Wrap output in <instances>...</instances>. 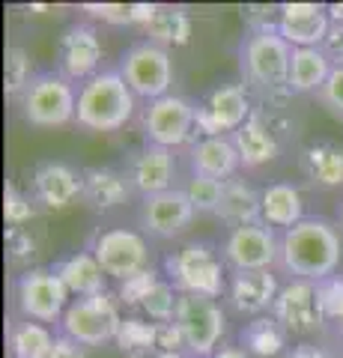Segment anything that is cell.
<instances>
[{
	"label": "cell",
	"mask_w": 343,
	"mask_h": 358,
	"mask_svg": "<svg viewBox=\"0 0 343 358\" xmlns=\"http://www.w3.org/2000/svg\"><path fill=\"white\" fill-rule=\"evenodd\" d=\"M340 254V233L326 218H305L295 227L281 233L278 263L286 275H293V281L319 284L337 275Z\"/></svg>",
	"instance_id": "1"
},
{
	"label": "cell",
	"mask_w": 343,
	"mask_h": 358,
	"mask_svg": "<svg viewBox=\"0 0 343 358\" xmlns=\"http://www.w3.org/2000/svg\"><path fill=\"white\" fill-rule=\"evenodd\" d=\"M290 63L293 45L278 30L248 33L239 45V69L248 90H257L265 102L290 99Z\"/></svg>",
	"instance_id": "2"
},
{
	"label": "cell",
	"mask_w": 343,
	"mask_h": 358,
	"mask_svg": "<svg viewBox=\"0 0 343 358\" xmlns=\"http://www.w3.org/2000/svg\"><path fill=\"white\" fill-rule=\"evenodd\" d=\"M135 99L119 69H102L78 87L75 122L87 131H117L135 117Z\"/></svg>",
	"instance_id": "3"
},
{
	"label": "cell",
	"mask_w": 343,
	"mask_h": 358,
	"mask_svg": "<svg viewBox=\"0 0 343 358\" xmlns=\"http://www.w3.org/2000/svg\"><path fill=\"white\" fill-rule=\"evenodd\" d=\"M164 278L180 296L221 299L227 293V263L209 242H188L164 257Z\"/></svg>",
	"instance_id": "4"
},
{
	"label": "cell",
	"mask_w": 343,
	"mask_h": 358,
	"mask_svg": "<svg viewBox=\"0 0 343 358\" xmlns=\"http://www.w3.org/2000/svg\"><path fill=\"white\" fill-rule=\"evenodd\" d=\"M123 320L126 317L119 313V299L105 289L98 296L69 301V308L60 320V334L84 346V350L87 346H102L108 341H117Z\"/></svg>",
	"instance_id": "5"
},
{
	"label": "cell",
	"mask_w": 343,
	"mask_h": 358,
	"mask_svg": "<svg viewBox=\"0 0 343 358\" xmlns=\"http://www.w3.org/2000/svg\"><path fill=\"white\" fill-rule=\"evenodd\" d=\"M78 110V90L60 72H39L21 96V117L36 129L66 126Z\"/></svg>",
	"instance_id": "6"
},
{
	"label": "cell",
	"mask_w": 343,
	"mask_h": 358,
	"mask_svg": "<svg viewBox=\"0 0 343 358\" xmlns=\"http://www.w3.org/2000/svg\"><path fill=\"white\" fill-rule=\"evenodd\" d=\"M119 75L126 78V84L131 87V93L147 102H156L161 96H170L173 87V60L170 51L161 45L140 39L135 45H129L119 57Z\"/></svg>",
	"instance_id": "7"
},
{
	"label": "cell",
	"mask_w": 343,
	"mask_h": 358,
	"mask_svg": "<svg viewBox=\"0 0 343 358\" xmlns=\"http://www.w3.org/2000/svg\"><path fill=\"white\" fill-rule=\"evenodd\" d=\"M251 114L254 108L245 84H218L194 105V134H200V138H230L251 120Z\"/></svg>",
	"instance_id": "8"
},
{
	"label": "cell",
	"mask_w": 343,
	"mask_h": 358,
	"mask_svg": "<svg viewBox=\"0 0 343 358\" xmlns=\"http://www.w3.org/2000/svg\"><path fill=\"white\" fill-rule=\"evenodd\" d=\"M173 322L182 329L188 352L194 358H212L221 350V338L227 329L224 308L218 299H203V296H180Z\"/></svg>",
	"instance_id": "9"
},
{
	"label": "cell",
	"mask_w": 343,
	"mask_h": 358,
	"mask_svg": "<svg viewBox=\"0 0 343 358\" xmlns=\"http://www.w3.org/2000/svg\"><path fill=\"white\" fill-rule=\"evenodd\" d=\"M15 305L24 320L33 322H57L69 308V289L54 275V268H27L15 281Z\"/></svg>",
	"instance_id": "10"
},
{
	"label": "cell",
	"mask_w": 343,
	"mask_h": 358,
	"mask_svg": "<svg viewBox=\"0 0 343 358\" xmlns=\"http://www.w3.org/2000/svg\"><path fill=\"white\" fill-rule=\"evenodd\" d=\"M102 57L105 48L98 30L87 21H78L60 33L57 51H54V72H60L72 84H87L102 72Z\"/></svg>",
	"instance_id": "11"
},
{
	"label": "cell",
	"mask_w": 343,
	"mask_h": 358,
	"mask_svg": "<svg viewBox=\"0 0 343 358\" xmlns=\"http://www.w3.org/2000/svg\"><path fill=\"white\" fill-rule=\"evenodd\" d=\"M90 251L98 266L105 268V275L117 278V281H126V278L149 268V242L143 239V233L129 227L98 230L93 236Z\"/></svg>",
	"instance_id": "12"
},
{
	"label": "cell",
	"mask_w": 343,
	"mask_h": 358,
	"mask_svg": "<svg viewBox=\"0 0 343 358\" xmlns=\"http://www.w3.org/2000/svg\"><path fill=\"white\" fill-rule=\"evenodd\" d=\"M143 141L152 147L176 150L191 141L194 134V102L185 96H161L149 102L140 117Z\"/></svg>",
	"instance_id": "13"
},
{
	"label": "cell",
	"mask_w": 343,
	"mask_h": 358,
	"mask_svg": "<svg viewBox=\"0 0 343 358\" xmlns=\"http://www.w3.org/2000/svg\"><path fill=\"white\" fill-rule=\"evenodd\" d=\"M221 257L230 272H263L272 268L281 257V236L265 224H248L227 233Z\"/></svg>",
	"instance_id": "14"
},
{
	"label": "cell",
	"mask_w": 343,
	"mask_h": 358,
	"mask_svg": "<svg viewBox=\"0 0 343 358\" xmlns=\"http://www.w3.org/2000/svg\"><path fill=\"white\" fill-rule=\"evenodd\" d=\"M197 215V209L191 206V200L182 188H170V192L143 197L140 203V227L143 233L156 239H173L191 227V221Z\"/></svg>",
	"instance_id": "15"
},
{
	"label": "cell",
	"mask_w": 343,
	"mask_h": 358,
	"mask_svg": "<svg viewBox=\"0 0 343 358\" xmlns=\"http://www.w3.org/2000/svg\"><path fill=\"white\" fill-rule=\"evenodd\" d=\"M278 293H281L278 275H272V268H263V272H230L224 296L233 313L257 320L272 313Z\"/></svg>",
	"instance_id": "16"
},
{
	"label": "cell",
	"mask_w": 343,
	"mask_h": 358,
	"mask_svg": "<svg viewBox=\"0 0 343 358\" xmlns=\"http://www.w3.org/2000/svg\"><path fill=\"white\" fill-rule=\"evenodd\" d=\"M272 317L281 322L286 334H311L323 326V313L316 305V284L311 281H290L281 287L275 299Z\"/></svg>",
	"instance_id": "17"
},
{
	"label": "cell",
	"mask_w": 343,
	"mask_h": 358,
	"mask_svg": "<svg viewBox=\"0 0 343 358\" xmlns=\"http://www.w3.org/2000/svg\"><path fill=\"white\" fill-rule=\"evenodd\" d=\"M126 173H129L131 188H135L140 197H152V194L170 192V188H176L173 185V176H176L173 150L143 143L140 150H135L129 155Z\"/></svg>",
	"instance_id": "18"
},
{
	"label": "cell",
	"mask_w": 343,
	"mask_h": 358,
	"mask_svg": "<svg viewBox=\"0 0 343 358\" xmlns=\"http://www.w3.org/2000/svg\"><path fill=\"white\" fill-rule=\"evenodd\" d=\"M33 200L45 209H66L84 197V173H78L66 162H42L30 179Z\"/></svg>",
	"instance_id": "19"
},
{
	"label": "cell",
	"mask_w": 343,
	"mask_h": 358,
	"mask_svg": "<svg viewBox=\"0 0 343 358\" xmlns=\"http://www.w3.org/2000/svg\"><path fill=\"white\" fill-rule=\"evenodd\" d=\"M331 27L328 6L323 3H281L278 33L293 48H319Z\"/></svg>",
	"instance_id": "20"
},
{
	"label": "cell",
	"mask_w": 343,
	"mask_h": 358,
	"mask_svg": "<svg viewBox=\"0 0 343 358\" xmlns=\"http://www.w3.org/2000/svg\"><path fill=\"white\" fill-rule=\"evenodd\" d=\"M230 138H233V147H236V152H239L242 167H248V171L269 164V162H275V159L281 155L278 131H275V126L269 122V117L260 114V110H254L251 120H248L239 131L230 134Z\"/></svg>",
	"instance_id": "21"
},
{
	"label": "cell",
	"mask_w": 343,
	"mask_h": 358,
	"mask_svg": "<svg viewBox=\"0 0 343 358\" xmlns=\"http://www.w3.org/2000/svg\"><path fill=\"white\" fill-rule=\"evenodd\" d=\"M131 182H129V173L119 171V167H87L84 171V203L90 206L93 212H108V209H117L123 206L126 200L131 197Z\"/></svg>",
	"instance_id": "22"
},
{
	"label": "cell",
	"mask_w": 343,
	"mask_h": 358,
	"mask_svg": "<svg viewBox=\"0 0 343 358\" xmlns=\"http://www.w3.org/2000/svg\"><path fill=\"white\" fill-rule=\"evenodd\" d=\"M54 275L63 281V287L69 289V296H98L108 289V275L105 268L98 266V260L93 257V251H75V254H66L63 260H57L51 266Z\"/></svg>",
	"instance_id": "23"
},
{
	"label": "cell",
	"mask_w": 343,
	"mask_h": 358,
	"mask_svg": "<svg viewBox=\"0 0 343 358\" xmlns=\"http://www.w3.org/2000/svg\"><path fill=\"white\" fill-rule=\"evenodd\" d=\"M188 162H191V173L218 179V182L233 179L242 167L233 138H200L188 152Z\"/></svg>",
	"instance_id": "24"
},
{
	"label": "cell",
	"mask_w": 343,
	"mask_h": 358,
	"mask_svg": "<svg viewBox=\"0 0 343 358\" xmlns=\"http://www.w3.org/2000/svg\"><path fill=\"white\" fill-rule=\"evenodd\" d=\"M305 179L314 188H340L343 185V147L337 141H314L298 155Z\"/></svg>",
	"instance_id": "25"
},
{
	"label": "cell",
	"mask_w": 343,
	"mask_h": 358,
	"mask_svg": "<svg viewBox=\"0 0 343 358\" xmlns=\"http://www.w3.org/2000/svg\"><path fill=\"white\" fill-rule=\"evenodd\" d=\"M305 200L302 192L290 182H272L263 188L260 200V221L272 230H290L298 221H305Z\"/></svg>",
	"instance_id": "26"
},
{
	"label": "cell",
	"mask_w": 343,
	"mask_h": 358,
	"mask_svg": "<svg viewBox=\"0 0 343 358\" xmlns=\"http://www.w3.org/2000/svg\"><path fill=\"white\" fill-rule=\"evenodd\" d=\"M260 200H263V192H257L245 179L233 176L224 182V194H221V206L215 215L224 221L230 230L260 224Z\"/></svg>",
	"instance_id": "27"
},
{
	"label": "cell",
	"mask_w": 343,
	"mask_h": 358,
	"mask_svg": "<svg viewBox=\"0 0 343 358\" xmlns=\"http://www.w3.org/2000/svg\"><path fill=\"white\" fill-rule=\"evenodd\" d=\"M331 72H335V66H331V60L323 54V48H293L290 93L293 96L319 93L331 78Z\"/></svg>",
	"instance_id": "28"
},
{
	"label": "cell",
	"mask_w": 343,
	"mask_h": 358,
	"mask_svg": "<svg viewBox=\"0 0 343 358\" xmlns=\"http://www.w3.org/2000/svg\"><path fill=\"white\" fill-rule=\"evenodd\" d=\"M286 338L290 334L284 331L281 322L272 313H265V317H257L248 326H242L239 346L254 358H281L286 352Z\"/></svg>",
	"instance_id": "29"
},
{
	"label": "cell",
	"mask_w": 343,
	"mask_h": 358,
	"mask_svg": "<svg viewBox=\"0 0 343 358\" xmlns=\"http://www.w3.org/2000/svg\"><path fill=\"white\" fill-rule=\"evenodd\" d=\"M57 334H51L48 326L33 320H15L9 322L6 331V346H9V358H48Z\"/></svg>",
	"instance_id": "30"
},
{
	"label": "cell",
	"mask_w": 343,
	"mask_h": 358,
	"mask_svg": "<svg viewBox=\"0 0 343 358\" xmlns=\"http://www.w3.org/2000/svg\"><path fill=\"white\" fill-rule=\"evenodd\" d=\"M143 30H147L149 42L161 45V48H168V51L170 48H182V45L191 42V15H188L185 6L159 3L156 18H152Z\"/></svg>",
	"instance_id": "31"
},
{
	"label": "cell",
	"mask_w": 343,
	"mask_h": 358,
	"mask_svg": "<svg viewBox=\"0 0 343 358\" xmlns=\"http://www.w3.org/2000/svg\"><path fill=\"white\" fill-rule=\"evenodd\" d=\"M117 350L126 358H147L159 352V326L140 317H126L117 331Z\"/></svg>",
	"instance_id": "32"
},
{
	"label": "cell",
	"mask_w": 343,
	"mask_h": 358,
	"mask_svg": "<svg viewBox=\"0 0 343 358\" xmlns=\"http://www.w3.org/2000/svg\"><path fill=\"white\" fill-rule=\"evenodd\" d=\"M87 15L114 27H147L159 13V3H84Z\"/></svg>",
	"instance_id": "33"
},
{
	"label": "cell",
	"mask_w": 343,
	"mask_h": 358,
	"mask_svg": "<svg viewBox=\"0 0 343 358\" xmlns=\"http://www.w3.org/2000/svg\"><path fill=\"white\" fill-rule=\"evenodd\" d=\"M33 57L27 48H21V45H9L6 54H3V93L6 96H24V90L30 87L33 81Z\"/></svg>",
	"instance_id": "34"
},
{
	"label": "cell",
	"mask_w": 343,
	"mask_h": 358,
	"mask_svg": "<svg viewBox=\"0 0 343 358\" xmlns=\"http://www.w3.org/2000/svg\"><path fill=\"white\" fill-rule=\"evenodd\" d=\"M176 305H180V293H176V287L168 281V278H161V281L156 284V289L143 299L140 310L147 313L149 322H156V326H161V322H173L176 317Z\"/></svg>",
	"instance_id": "35"
},
{
	"label": "cell",
	"mask_w": 343,
	"mask_h": 358,
	"mask_svg": "<svg viewBox=\"0 0 343 358\" xmlns=\"http://www.w3.org/2000/svg\"><path fill=\"white\" fill-rule=\"evenodd\" d=\"M182 192L188 194V200H191V206L197 209V215H200V212H218L221 194H224V182L191 173V179L182 185Z\"/></svg>",
	"instance_id": "36"
},
{
	"label": "cell",
	"mask_w": 343,
	"mask_h": 358,
	"mask_svg": "<svg viewBox=\"0 0 343 358\" xmlns=\"http://www.w3.org/2000/svg\"><path fill=\"white\" fill-rule=\"evenodd\" d=\"M159 281H161V275H159L152 266L143 268V272H138V275L126 278V281H119V289H117L119 305H126V308H140L143 299H147L152 289H156Z\"/></svg>",
	"instance_id": "37"
},
{
	"label": "cell",
	"mask_w": 343,
	"mask_h": 358,
	"mask_svg": "<svg viewBox=\"0 0 343 358\" xmlns=\"http://www.w3.org/2000/svg\"><path fill=\"white\" fill-rule=\"evenodd\" d=\"M316 305L323 313V322L343 326V275H331L316 284Z\"/></svg>",
	"instance_id": "38"
},
{
	"label": "cell",
	"mask_w": 343,
	"mask_h": 358,
	"mask_svg": "<svg viewBox=\"0 0 343 358\" xmlns=\"http://www.w3.org/2000/svg\"><path fill=\"white\" fill-rule=\"evenodd\" d=\"M36 200L27 197V194H21L15 185H6L3 188V218L9 227H24L27 221L36 218Z\"/></svg>",
	"instance_id": "39"
},
{
	"label": "cell",
	"mask_w": 343,
	"mask_h": 358,
	"mask_svg": "<svg viewBox=\"0 0 343 358\" xmlns=\"http://www.w3.org/2000/svg\"><path fill=\"white\" fill-rule=\"evenodd\" d=\"M3 242L13 263H30L36 257V239H33V233L27 227H6Z\"/></svg>",
	"instance_id": "40"
},
{
	"label": "cell",
	"mask_w": 343,
	"mask_h": 358,
	"mask_svg": "<svg viewBox=\"0 0 343 358\" xmlns=\"http://www.w3.org/2000/svg\"><path fill=\"white\" fill-rule=\"evenodd\" d=\"M316 99L323 102V108L328 110L331 117L343 120V66L331 72V78L326 81V87L316 93Z\"/></svg>",
	"instance_id": "41"
},
{
	"label": "cell",
	"mask_w": 343,
	"mask_h": 358,
	"mask_svg": "<svg viewBox=\"0 0 343 358\" xmlns=\"http://www.w3.org/2000/svg\"><path fill=\"white\" fill-rule=\"evenodd\" d=\"M323 54L331 60V66L335 69H340L343 66V21H331V27H328V33H326V39H323Z\"/></svg>",
	"instance_id": "42"
},
{
	"label": "cell",
	"mask_w": 343,
	"mask_h": 358,
	"mask_svg": "<svg viewBox=\"0 0 343 358\" xmlns=\"http://www.w3.org/2000/svg\"><path fill=\"white\" fill-rule=\"evenodd\" d=\"M159 352H188L185 334L176 322H161L159 326Z\"/></svg>",
	"instance_id": "43"
},
{
	"label": "cell",
	"mask_w": 343,
	"mask_h": 358,
	"mask_svg": "<svg viewBox=\"0 0 343 358\" xmlns=\"http://www.w3.org/2000/svg\"><path fill=\"white\" fill-rule=\"evenodd\" d=\"M48 358H87V352H84V346H78L75 341L57 334V343H54V350H51Z\"/></svg>",
	"instance_id": "44"
},
{
	"label": "cell",
	"mask_w": 343,
	"mask_h": 358,
	"mask_svg": "<svg viewBox=\"0 0 343 358\" xmlns=\"http://www.w3.org/2000/svg\"><path fill=\"white\" fill-rule=\"evenodd\" d=\"M286 358H328L323 350H316L314 343H302V346H295V350L286 355Z\"/></svg>",
	"instance_id": "45"
},
{
	"label": "cell",
	"mask_w": 343,
	"mask_h": 358,
	"mask_svg": "<svg viewBox=\"0 0 343 358\" xmlns=\"http://www.w3.org/2000/svg\"><path fill=\"white\" fill-rule=\"evenodd\" d=\"M212 358H251V355L242 350V346H221Z\"/></svg>",
	"instance_id": "46"
},
{
	"label": "cell",
	"mask_w": 343,
	"mask_h": 358,
	"mask_svg": "<svg viewBox=\"0 0 343 358\" xmlns=\"http://www.w3.org/2000/svg\"><path fill=\"white\" fill-rule=\"evenodd\" d=\"M328 18L331 21H343V3H331L328 6Z\"/></svg>",
	"instance_id": "47"
},
{
	"label": "cell",
	"mask_w": 343,
	"mask_h": 358,
	"mask_svg": "<svg viewBox=\"0 0 343 358\" xmlns=\"http://www.w3.org/2000/svg\"><path fill=\"white\" fill-rule=\"evenodd\" d=\"M152 358H185V355L182 352H156Z\"/></svg>",
	"instance_id": "48"
},
{
	"label": "cell",
	"mask_w": 343,
	"mask_h": 358,
	"mask_svg": "<svg viewBox=\"0 0 343 358\" xmlns=\"http://www.w3.org/2000/svg\"><path fill=\"white\" fill-rule=\"evenodd\" d=\"M340 224H343V209H340Z\"/></svg>",
	"instance_id": "49"
},
{
	"label": "cell",
	"mask_w": 343,
	"mask_h": 358,
	"mask_svg": "<svg viewBox=\"0 0 343 358\" xmlns=\"http://www.w3.org/2000/svg\"><path fill=\"white\" fill-rule=\"evenodd\" d=\"M340 334H343V326H340Z\"/></svg>",
	"instance_id": "50"
}]
</instances>
